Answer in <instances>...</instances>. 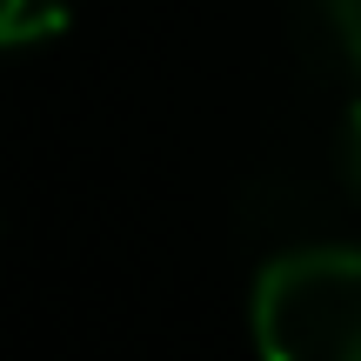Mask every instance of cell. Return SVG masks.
Returning a JSON list of instances; mask_svg holds the SVG:
<instances>
[{
	"label": "cell",
	"mask_w": 361,
	"mask_h": 361,
	"mask_svg": "<svg viewBox=\"0 0 361 361\" xmlns=\"http://www.w3.org/2000/svg\"><path fill=\"white\" fill-rule=\"evenodd\" d=\"M255 341L274 361H361V247H295L255 281Z\"/></svg>",
	"instance_id": "obj_1"
},
{
	"label": "cell",
	"mask_w": 361,
	"mask_h": 361,
	"mask_svg": "<svg viewBox=\"0 0 361 361\" xmlns=\"http://www.w3.org/2000/svg\"><path fill=\"white\" fill-rule=\"evenodd\" d=\"M295 40H301L314 74L361 80V0H301Z\"/></svg>",
	"instance_id": "obj_2"
},
{
	"label": "cell",
	"mask_w": 361,
	"mask_h": 361,
	"mask_svg": "<svg viewBox=\"0 0 361 361\" xmlns=\"http://www.w3.org/2000/svg\"><path fill=\"white\" fill-rule=\"evenodd\" d=\"M54 34H67V0H0V54L40 47Z\"/></svg>",
	"instance_id": "obj_3"
},
{
	"label": "cell",
	"mask_w": 361,
	"mask_h": 361,
	"mask_svg": "<svg viewBox=\"0 0 361 361\" xmlns=\"http://www.w3.org/2000/svg\"><path fill=\"white\" fill-rule=\"evenodd\" d=\"M341 168H348V180L361 188V94H355L348 121H341Z\"/></svg>",
	"instance_id": "obj_4"
}]
</instances>
